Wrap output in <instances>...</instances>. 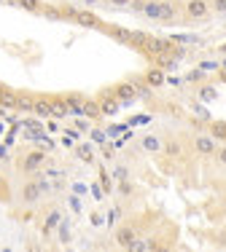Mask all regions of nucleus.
I'll return each instance as SVG.
<instances>
[{
	"instance_id": "obj_1",
	"label": "nucleus",
	"mask_w": 226,
	"mask_h": 252,
	"mask_svg": "<svg viewBox=\"0 0 226 252\" xmlns=\"http://www.w3.org/2000/svg\"><path fill=\"white\" fill-rule=\"evenodd\" d=\"M46 164H49V153L40 148H22L16 156V169L22 175H35V172L46 169Z\"/></svg>"
},
{
	"instance_id": "obj_2",
	"label": "nucleus",
	"mask_w": 226,
	"mask_h": 252,
	"mask_svg": "<svg viewBox=\"0 0 226 252\" xmlns=\"http://www.w3.org/2000/svg\"><path fill=\"white\" fill-rule=\"evenodd\" d=\"M140 228H143V223H140L138 218L124 220L121 225H116V231H113V242H116V247H118V250H132L135 242L143 236Z\"/></svg>"
},
{
	"instance_id": "obj_3",
	"label": "nucleus",
	"mask_w": 226,
	"mask_h": 252,
	"mask_svg": "<svg viewBox=\"0 0 226 252\" xmlns=\"http://www.w3.org/2000/svg\"><path fill=\"white\" fill-rule=\"evenodd\" d=\"M40 220H43V223H40V233H43V236H51L54 231L62 228V209L59 207H46L43 212H40Z\"/></svg>"
},
{
	"instance_id": "obj_4",
	"label": "nucleus",
	"mask_w": 226,
	"mask_h": 252,
	"mask_svg": "<svg viewBox=\"0 0 226 252\" xmlns=\"http://www.w3.org/2000/svg\"><path fill=\"white\" fill-rule=\"evenodd\" d=\"M210 0H186V5H183V16H186L188 22H202L210 16Z\"/></svg>"
},
{
	"instance_id": "obj_5",
	"label": "nucleus",
	"mask_w": 226,
	"mask_h": 252,
	"mask_svg": "<svg viewBox=\"0 0 226 252\" xmlns=\"http://www.w3.org/2000/svg\"><path fill=\"white\" fill-rule=\"evenodd\" d=\"M138 148L148 156H162V148H164V137L156 134V131H148V134H140L138 140Z\"/></svg>"
},
{
	"instance_id": "obj_6",
	"label": "nucleus",
	"mask_w": 226,
	"mask_h": 252,
	"mask_svg": "<svg viewBox=\"0 0 226 252\" xmlns=\"http://www.w3.org/2000/svg\"><path fill=\"white\" fill-rule=\"evenodd\" d=\"M218 140L213 134H197L194 137V153L202 156V158H210V156H216L218 153Z\"/></svg>"
},
{
	"instance_id": "obj_7",
	"label": "nucleus",
	"mask_w": 226,
	"mask_h": 252,
	"mask_svg": "<svg viewBox=\"0 0 226 252\" xmlns=\"http://www.w3.org/2000/svg\"><path fill=\"white\" fill-rule=\"evenodd\" d=\"M162 156H164V158H170V161H183V158H186V148H183V142L178 140L175 134H170V137H164Z\"/></svg>"
},
{
	"instance_id": "obj_8",
	"label": "nucleus",
	"mask_w": 226,
	"mask_h": 252,
	"mask_svg": "<svg viewBox=\"0 0 226 252\" xmlns=\"http://www.w3.org/2000/svg\"><path fill=\"white\" fill-rule=\"evenodd\" d=\"M70 22H75L81 27H92V30H108V25H103L92 11H73V19Z\"/></svg>"
},
{
	"instance_id": "obj_9",
	"label": "nucleus",
	"mask_w": 226,
	"mask_h": 252,
	"mask_svg": "<svg viewBox=\"0 0 226 252\" xmlns=\"http://www.w3.org/2000/svg\"><path fill=\"white\" fill-rule=\"evenodd\" d=\"M178 19V5L175 0H159V22L170 25V22Z\"/></svg>"
},
{
	"instance_id": "obj_10",
	"label": "nucleus",
	"mask_w": 226,
	"mask_h": 252,
	"mask_svg": "<svg viewBox=\"0 0 226 252\" xmlns=\"http://www.w3.org/2000/svg\"><path fill=\"white\" fill-rule=\"evenodd\" d=\"M81 116H86V118H92V121H97V118L103 116V107H100V102L84 99V102H81Z\"/></svg>"
},
{
	"instance_id": "obj_11",
	"label": "nucleus",
	"mask_w": 226,
	"mask_h": 252,
	"mask_svg": "<svg viewBox=\"0 0 226 252\" xmlns=\"http://www.w3.org/2000/svg\"><path fill=\"white\" fill-rule=\"evenodd\" d=\"M118 105H121V102H118L116 97H113V92L108 89V97H103L100 99V107H103V116H113V113L118 110Z\"/></svg>"
},
{
	"instance_id": "obj_12",
	"label": "nucleus",
	"mask_w": 226,
	"mask_h": 252,
	"mask_svg": "<svg viewBox=\"0 0 226 252\" xmlns=\"http://www.w3.org/2000/svg\"><path fill=\"white\" fill-rule=\"evenodd\" d=\"M33 113H35V116H40V118H49V116H54V105H51L49 99H35Z\"/></svg>"
},
{
	"instance_id": "obj_13",
	"label": "nucleus",
	"mask_w": 226,
	"mask_h": 252,
	"mask_svg": "<svg viewBox=\"0 0 226 252\" xmlns=\"http://www.w3.org/2000/svg\"><path fill=\"white\" fill-rule=\"evenodd\" d=\"M116 193L124 199H132L135 196V180H116Z\"/></svg>"
},
{
	"instance_id": "obj_14",
	"label": "nucleus",
	"mask_w": 226,
	"mask_h": 252,
	"mask_svg": "<svg viewBox=\"0 0 226 252\" xmlns=\"http://www.w3.org/2000/svg\"><path fill=\"white\" fill-rule=\"evenodd\" d=\"M143 81H146L148 86H153V89H156V86H162V83H164V73H162V70H148Z\"/></svg>"
},
{
	"instance_id": "obj_15",
	"label": "nucleus",
	"mask_w": 226,
	"mask_h": 252,
	"mask_svg": "<svg viewBox=\"0 0 226 252\" xmlns=\"http://www.w3.org/2000/svg\"><path fill=\"white\" fill-rule=\"evenodd\" d=\"M111 175H113V180H132V169L127 164H116Z\"/></svg>"
},
{
	"instance_id": "obj_16",
	"label": "nucleus",
	"mask_w": 226,
	"mask_h": 252,
	"mask_svg": "<svg viewBox=\"0 0 226 252\" xmlns=\"http://www.w3.org/2000/svg\"><path fill=\"white\" fill-rule=\"evenodd\" d=\"M143 16L159 22V0H146V8H143Z\"/></svg>"
},
{
	"instance_id": "obj_17",
	"label": "nucleus",
	"mask_w": 226,
	"mask_h": 252,
	"mask_svg": "<svg viewBox=\"0 0 226 252\" xmlns=\"http://www.w3.org/2000/svg\"><path fill=\"white\" fill-rule=\"evenodd\" d=\"M210 134L216 140H226V121H213L210 124Z\"/></svg>"
},
{
	"instance_id": "obj_18",
	"label": "nucleus",
	"mask_w": 226,
	"mask_h": 252,
	"mask_svg": "<svg viewBox=\"0 0 226 252\" xmlns=\"http://www.w3.org/2000/svg\"><path fill=\"white\" fill-rule=\"evenodd\" d=\"M75 153H78V158L84 161V164H94V151L89 145H78V151H75Z\"/></svg>"
},
{
	"instance_id": "obj_19",
	"label": "nucleus",
	"mask_w": 226,
	"mask_h": 252,
	"mask_svg": "<svg viewBox=\"0 0 226 252\" xmlns=\"http://www.w3.org/2000/svg\"><path fill=\"white\" fill-rule=\"evenodd\" d=\"M16 5H22L25 11H35V14H40V8H43L40 0H16Z\"/></svg>"
},
{
	"instance_id": "obj_20",
	"label": "nucleus",
	"mask_w": 226,
	"mask_h": 252,
	"mask_svg": "<svg viewBox=\"0 0 226 252\" xmlns=\"http://www.w3.org/2000/svg\"><path fill=\"white\" fill-rule=\"evenodd\" d=\"M33 107H35V99H30V97H16V110L33 113Z\"/></svg>"
},
{
	"instance_id": "obj_21",
	"label": "nucleus",
	"mask_w": 226,
	"mask_h": 252,
	"mask_svg": "<svg viewBox=\"0 0 226 252\" xmlns=\"http://www.w3.org/2000/svg\"><path fill=\"white\" fill-rule=\"evenodd\" d=\"M16 97H19V94L3 92V94H0V105H5V107H16Z\"/></svg>"
},
{
	"instance_id": "obj_22",
	"label": "nucleus",
	"mask_w": 226,
	"mask_h": 252,
	"mask_svg": "<svg viewBox=\"0 0 226 252\" xmlns=\"http://www.w3.org/2000/svg\"><path fill=\"white\" fill-rule=\"evenodd\" d=\"M199 99H202V102L216 99V89H213V86H202V89H199Z\"/></svg>"
},
{
	"instance_id": "obj_23",
	"label": "nucleus",
	"mask_w": 226,
	"mask_h": 252,
	"mask_svg": "<svg viewBox=\"0 0 226 252\" xmlns=\"http://www.w3.org/2000/svg\"><path fill=\"white\" fill-rule=\"evenodd\" d=\"M210 8H213V14L224 16L226 14V0H210Z\"/></svg>"
},
{
	"instance_id": "obj_24",
	"label": "nucleus",
	"mask_w": 226,
	"mask_h": 252,
	"mask_svg": "<svg viewBox=\"0 0 226 252\" xmlns=\"http://www.w3.org/2000/svg\"><path fill=\"white\" fill-rule=\"evenodd\" d=\"M202 78H205V70H202V67H199V70H191V73H186V81H188V83H199Z\"/></svg>"
},
{
	"instance_id": "obj_25",
	"label": "nucleus",
	"mask_w": 226,
	"mask_h": 252,
	"mask_svg": "<svg viewBox=\"0 0 226 252\" xmlns=\"http://www.w3.org/2000/svg\"><path fill=\"white\" fill-rule=\"evenodd\" d=\"M73 129H75V131H89V121H86V118H75V121H73Z\"/></svg>"
},
{
	"instance_id": "obj_26",
	"label": "nucleus",
	"mask_w": 226,
	"mask_h": 252,
	"mask_svg": "<svg viewBox=\"0 0 226 252\" xmlns=\"http://www.w3.org/2000/svg\"><path fill=\"white\" fill-rule=\"evenodd\" d=\"M111 8H129L132 5V0H108Z\"/></svg>"
},
{
	"instance_id": "obj_27",
	"label": "nucleus",
	"mask_w": 226,
	"mask_h": 252,
	"mask_svg": "<svg viewBox=\"0 0 226 252\" xmlns=\"http://www.w3.org/2000/svg\"><path fill=\"white\" fill-rule=\"evenodd\" d=\"M216 161H218L221 166H226V145H221V148H218V153H216Z\"/></svg>"
},
{
	"instance_id": "obj_28",
	"label": "nucleus",
	"mask_w": 226,
	"mask_h": 252,
	"mask_svg": "<svg viewBox=\"0 0 226 252\" xmlns=\"http://www.w3.org/2000/svg\"><path fill=\"white\" fill-rule=\"evenodd\" d=\"M199 67H202V70H205V73H210V70H216V67H218V64H216V62H202V64H199Z\"/></svg>"
},
{
	"instance_id": "obj_29",
	"label": "nucleus",
	"mask_w": 226,
	"mask_h": 252,
	"mask_svg": "<svg viewBox=\"0 0 226 252\" xmlns=\"http://www.w3.org/2000/svg\"><path fill=\"white\" fill-rule=\"evenodd\" d=\"M92 225H103V215L100 212H92Z\"/></svg>"
},
{
	"instance_id": "obj_30",
	"label": "nucleus",
	"mask_w": 226,
	"mask_h": 252,
	"mask_svg": "<svg viewBox=\"0 0 226 252\" xmlns=\"http://www.w3.org/2000/svg\"><path fill=\"white\" fill-rule=\"evenodd\" d=\"M81 3H84V5H97L100 0H81Z\"/></svg>"
},
{
	"instance_id": "obj_31",
	"label": "nucleus",
	"mask_w": 226,
	"mask_h": 252,
	"mask_svg": "<svg viewBox=\"0 0 226 252\" xmlns=\"http://www.w3.org/2000/svg\"><path fill=\"white\" fill-rule=\"evenodd\" d=\"M3 3H16V0H0V5H3Z\"/></svg>"
},
{
	"instance_id": "obj_32",
	"label": "nucleus",
	"mask_w": 226,
	"mask_h": 252,
	"mask_svg": "<svg viewBox=\"0 0 226 252\" xmlns=\"http://www.w3.org/2000/svg\"><path fill=\"white\" fill-rule=\"evenodd\" d=\"M221 204H224V212H226V196H224V199H221Z\"/></svg>"
},
{
	"instance_id": "obj_33",
	"label": "nucleus",
	"mask_w": 226,
	"mask_h": 252,
	"mask_svg": "<svg viewBox=\"0 0 226 252\" xmlns=\"http://www.w3.org/2000/svg\"><path fill=\"white\" fill-rule=\"evenodd\" d=\"M65 3H81V0H65Z\"/></svg>"
}]
</instances>
